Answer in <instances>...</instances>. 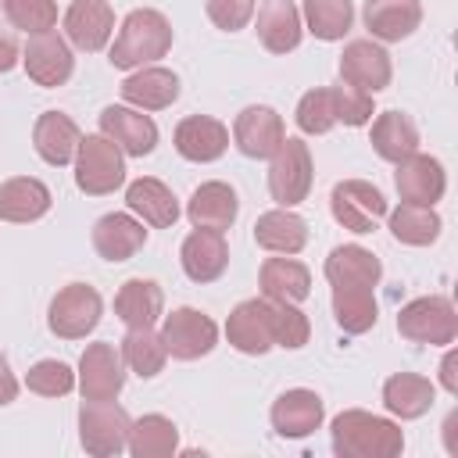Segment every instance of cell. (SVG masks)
Masks as SVG:
<instances>
[{"label": "cell", "mask_w": 458, "mask_h": 458, "mask_svg": "<svg viewBox=\"0 0 458 458\" xmlns=\"http://www.w3.org/2000/svg\"><path fill=\"white\" fill-rule=\"evenodd\" d=\"M329 444L336 458H397L404 451V433L386 415L344 408L329 422Z\"/></svg>", "instance_id": "obj_1"}, {"label": "cell", "mask_w": 458, "mask_h": 458, "mask_svg": "<svg viewBox=\"0 0 458 458\" xmlns=\"http://www.w3.org/2000/svg\"><path fill=\"white\" fill-rule=\"evenodd\" d=\"M172 21L157 7H136L122 18L114 39L107 43V61L111 68L136 72L143 64H157L172 50Z\"/></svg>", "instance_id": "obj_2"}, {"label": "cell", "mask_w": 458, "mask_h": 458, "mask_svg": "<svg viewBox=\"0 0 458 458\" xmlns=\"http://www.w3.org/2000/svg\"><path fill=\"white\" fill-rule=\"evenodd\" d=\"M75 186L86 197H107L125 182V154L104 132H86L75 150Z\"/></svg>", "instance_id": "obj_3"}, {"label": "cell", "mask_w": 458, "mask_h": 458, "mask_svg": "<svg viewBox=\"0 0 458 458\" xmlns=\"http://www.w3.org/2000/svg\"><path fill=\"white\" fill-rule=\"evenodd\" d=\"M397 333L411 344L451 347L458 336V311H454L451 297H444V293L415 297L397 311Z\"/></svg>", "instance_id": "obj_4"}, {"label": "cell", "mask_w": 458, "mask_h": 458, "mask_svg": "<svg viewBox=\"0 0 458 458\" xmlns=\"http://www.w3.org/2000/svg\"><path fill=\"white\" fill-rule=\"evenodd\" d=\"M315 182V161L301 136H286L279 150L268 157V193L279 208H297L308 200Z\"/></svg>", "instance_id": "obj_5"}, {"label": "cell", "mask_w": 458, "mask_h": 458, "mask_svg": "<svg viewBox=\"0 0 458 458\" xmlns=\"http://www.w3.org/2000/svg\"><path fill=\"white\" fill-rule=\"evenodd\" d=\"M132 415L118 401H82L79 404V444L93 458H114L129 444Z\"/></svg>", "instance_id": "obj_6"}, {"label": "cell", "mask_w": 458, "mask_h": 458, "mask_svg": "<svg viewBox=\"0 0 458 458\" xmlns=\"http://www.w3.org/2000/svg\"><path fill=\"white\" fill-rule=\"evenodd\" d=\"M329 215L354 236H369L386 218V197L369 179H340L329 190Z\"/></svg>", "instance_id": "obj_7"}, {"label": "cell", "mask_w": 458, "mask_h": 458, "mask_svg": "<svg viewBox=\"0 0 458 458\" xmlns=\"http://www.w3.org/2000/svg\"><path fill=\"white\" fill-rule=\"evenodd\" d=\"M104 315V297L89 283H68L54 293L47 308V326L61 340H82L100 326Z\"/></svg>", "instance_id": "obj_8"}, {"label": "cell", "mask_w": 458, "mask_h": 458, "mask_svg": "<svg viewBox=\"0 0 458 458\" xmlns=\"http://www.w3.org/2000/svg\"><path fill=\"white\" fill-rule=\"evenodd\" d=\"M161 344L175 361H197L215 351L218 326L200 308H175L161 318Z\"/></svg>", "instance_id": "obj_9"}, {"label": "cell", "mask_w": 458, "mask_h": 458, "mask_svg": "<svg viewBox=\"0 0 458 458\" xmlns=\"http://www.w3.org/2000/svg\"><path fill=\"white\" fill-rule=\"evenodd\" d=\"M21 64H25V75L43 86V89H57L72 79L75 72V54H72V43L64 39V32L57 29H47V32H36L25 39L21 47Z\"/></svg>", "instance_id": "obj_10"}, {"label": "cell", "mask_w": 458, "mask_h": 458, "mask_svg": "<svg viewBox=\"0 0 458 458\" xmlns=\"http://www.w3.org/2000/svg\"><path fill=\"white\" fill-rule=\"evenodd\" d=\"M125 361L122 351L107 340L86 344L82 358H79V372H75V386L82 394V401H114L125 386Z\"/></svg>", "instance_id": "obj_11"}, {"label": "cell", "mask_w": 458, "mask_h": 458, "mask_svg": "<svg viewBox=\"0 0 458 458\" xmlns=\"http://www.w3.org/2000/svg\"><path fill=\"white\" fill-rule=\"evenodd\" d=\"M61 32L72 43V50L97 54L114 36V7L107 0H72L61 18Z\"/></svg>", "instance_id": "obj_12"}, {"label": "cell", "mask_w": 458, "mask_h": 458, "mask_svg": "<svg viewBox=\"0 0 458 458\" xmlns=\"http://www.w3.org/2000/svg\"><path fill=\"white\" fill-rule=\"evenodd\" d=\"M100 132L118 143V150L125 157H147L154 147H157V122L140 111V107H129V104H107L100 111Z\"/></svg>", "instance_id": "obj_13"}, {"label": "cell", "mask_w": 458, "mask_h": 458, "mask_svg": "<svg viewBox=\"0 0 458 458\" xmlns=\"http://www.w3.org/2000/svg\"><path fill=\"white\" fill-rule=\"evenodd\" d=\"M268 419H272L276 437H283V440H304L315 429H322V422H326V401L315 390H308V386H293V390H283L272 401Z\"/></svg>", "instance_id": "obj_14"}, {"label": "cell", "mask_w": 458, "mask_h": 458, "mask_svg": "<svg viewBox=\"0 0 458 458\" xmlns=\"http://www.w3.org/2000/svg\"><path fill=\"white\" fill-rule=\"evenodd\" d=\"M286 140L283 114L268 104H250L233 118V143L243 157H272Z\"/></svg>", "instance_id": "obj_15"}, {"label": "cell", "mask_w": 458, "mask_h": 458, "mask_svg": "<svg viewBox=\"0 0 458 458\" xmlns=\"http://www.w3.org/2000/svg\"><path fill=\"white\" fill-rule=\"evenodd\" d=\"M225 340L240 354H250V358L268 354L276 347L268 297H247V301H240L229 311V318H225Z\"/></svg>", "instance_id": "obj_16"}, {"label": "cell", "mask_w": 458, "mask_h": 458, "mask_svg": "<svg viewBox=\"0 0 458 458\" xmlns=\"http://www.w3.org/2000/svg\"><path fill=\"white\" fill-rule=\"evenodd\" d=\"M394 79V61L386 54L383 43L376 39H351L340 54V82H351L365 93H379L386 89Z\"/></svg>", "instance_id": "obj_17"}, {"label": "cell", "mask_w": 458, "mask_h": 458, "mask_svg": "<svg viewBox=\"0 0 458 458\" xmlns=\"http://www.w3.org/2000/svg\"><path fill=\"white\" fill-rule=\"evenodd\" d=\"M394 186H397V197L408 200V204H426V208H437V200H444L447 193V172L444 165L433 157V154H408L404 161L394 165Z\"/></svg>", "instance_id": "obj_18"}, {"label": "cell", "mask_w": 458, "mask_h": 458, "mask_svg": "<svg viewBox=\"0 0 458 458\" xmlns=\"http://www.w3.org/2000/svg\"><path fill=\"white\" fill-rule=\"evenodd\" d=\"M172 143H175L179 157H186L193 165H211L229 150V125L211 114H186L175 125Z\"/></svg>", "instance_id": "obj_19"}, {"label": "cell", "mask_w": 458, "mask_h": 458, "mask_svg": "<svg viewBox=\"0 0 458 458\" xmlns=\"http://www.w3.org/2000/svg\"><path fill=\"white\" fill-rule=\"evenodd\" d=\"M93 250L104 261H129L143 250L147 243V225L132 215V211H107L93 222Z\"/></svg>", "instance_id": "obj_20"}, {"label": "cell", "mask_w": 458, "mask_h": 458, "mask_svg": "<svg viewBox=\"0 0 458 458\" xmlns=\"http://www.w3.org/2000/svg\"><path fill=\"white\" fill-rule=\"evenodd\" d=\"M179 265H182L186 279L197 283V286L222 279V272L229 268L225 233H218V229H193L182 240V247H179Z\"/></svg>", "instance_id": "obj_21"}, {"label": "cell", "mask_w": 458, "mask_h": 458, "mask_svg": "<svg viewBox=\"0 0 458 458\" xmlns=\"http://www.w3.org/2000/svg\"><path fill=\"white\" fill-rule=\"evenodd\" d=\"M125 208L150 229H172L182 215L179 197L172 193V186H165L154 175H140L125 186Z\"/></svg>", "instance_id": "obj_22"}, {"label": "cell", "mask_w": 458, "mask_h": 458, "mask_svg": "<svg viewBox=\"0 0 458 458\" xmlns=\"http://www.w3.org/2000/svg\"><path fill=\"white\" fill-rule=\"evenodd\" d=\"M254 32H258V43L268 54H290V50H297L301 39H304L301 7L293 0H261L258 18H254Z\"/></svg>", "instance_id": "obj_23"}, {"label": "cell", "mask_w": 458, "mask_h": 458, "mask_svg": "<svg viewBox=\"0 0 458 458\" xmlns=\"http://www.w3.org/2000/svg\"><path fill=\"white\" fill-rule=\"evenodd\" d=\"M236 215H240V197L222 179L200 182L190 193V200H186V218H190L193 229H218V233H225L236 222Z\"/></svg>", "instance_id": "obj_24"}, {"label": "cell", "mask_w": 458, "mask_h": 458, "mask_svg": "<svg viewBox=\"0 0 458 458\" xmlns=\"http://www.w3.org/2000/svg\"><path fill=\"white\" fill-rule=\"evenodd\" d=\"M361 18L369 29V39L401 43L422 25V4L419 0H365Z\"/></svg>", "instance_id": "obj_25"}, {"label": "cell", "mask_w": 458, "mask_h": 458, "mask_svg": "<svg viewBox=\"0 0 458 458\" xmlns=\"http://www.w3.org/2000/svg\"><path fill=\"white\" fill-rule=\"evenodd\" d=\"M122 100L129 107H140V111H165L179 100V75L172 68H161V64H143V68L125 75Z\"/></svg>", "instance_id": "obj_26"}, {"label": "cell", "mask_w": 458, "mask_h": 458, "mask_svg": "<svg viewBox=\"0 0 458 458\" xmlns=\"http://www.w3.org/2000/svg\"><path fill=\"white\" fill-rule=\"evenodd\" d=\"M79 140H82V129L64 111H43L36 118V125H32V147H36V154L50 168L72 165L75 161V150H79Z\"/></svg>", "instance_id": "obj_27"}, {"label": "cell", "mask_w": 458, "mask_h": 458, "mask_svg": "<svg viewBox=\"0 0 458 458\" xmlns=\"http://www.w3.org/2000/svg\"><path fill=\"white\" fill-rule=\"evenodd\" d=\"M54 204V193L43 179L36 175H14L0 182V222L29 225L39 222Z\"/></svg>", "instance_id": "obj_28"}, {"label": "cell", "mask_w": 458, "mask_h": 458, "mask_svg": "<svg viewBox=\"0 0 458 458\" xmlns=\"http://www.w3.org/2000/svg\"><path fill=\"white\" fill-rule=\"evenodd\" d=\"M258 286H261V297H268V301L301 304V301H308V293H311V272H308V265L297 261L293 254H276V258H265V261H261Z\"/></svg>", "instance_id": "obj_29"}, {"label": "cell", "mask_w": 458, "mask_h": 458, "mask_svg": "<svg viewBox=\"0 0 458 458\" xmlns=\"http://www.w3.org/2000/svg\"><path fill=\"white\" fill-rule=\"evenodd\" d=\"M161 315H165V290H161V283L136 276V279H125L118 286V293H114V318L125 329L154 326Z\"/></svg>", "instance_id": "obj_30"}, {"label": "cell", "mask_w": 458, "mask_h": 458, "mask_svg": "<svg viewBox=\"0 0 458 458\" xmlns=\"http://www.w3.org/2000/svg\"><path fill=\"white\" fill-rule=\"evenodd\" d=\"M433 401H437V383H429L419 372H394L383 383V408L401 422L422 419L433 408Z\"/></svg>", "instance_id": "obj_31"}, {"label": "cell", "mask_w": 458, "mask_h": 458, "mask_svg": "<svg viewBox=\"0 0 458 458\" xmlns=\"http://www.w3.org/2000/svg\"><path fill=\"white\" fill-rule=\"evenodd\" d=\"M254 243L268 254H301L308 247V222L293 208H272L258 215Z\"/></svg>", "instance_id": "obj_32"}, {"label": "cell", "mask_w": 458, "mask_h": 458, "mask_svg": "<svg viewBox=\"0 0 458 458\" xmlns=\"http://www.w3.org/2000/svg\"><path fill=\"white\" fill-rule=\"evenodd\" d=\"M329 286L336 283H354V286H379L383 279V261L361 247V243H340L326 254V265H322Z\"/></svg>", "instance_id": "obj_33"}, {"label": "cell", "mask_w": 458, "mask_h": 458, "mask_svg": "<svg viewBox=\"0 0 458 458\" xmlns=\"http://www.w3.org/2000/svg\"><path fill=\"white\" fill-rule=\"evenodd\" d=\"M333 318L347 336H361L379 322V304H376V286H354V283H336L333 286Z\"/></svg>", "instance_id": "obj_34"}, {"label": "cell", "mask_w": 458, "mask_h": 458, "mask_svg": "<svg viewBox=\"0 0 458 458\" xmlns=\"http://www.w3.org/2000/svg\"><path fill=\"white\" fill-rule=\"evenodd\" d=\"M125 451L132 458H172L179 451V426L161 415V411H150V415H140L132 419L129 426V444Z\"/></svg>", "instance_id": "obj_35"}, {"label": "cell", "mask_w": 458, "mask_h": 458, "mask_svg": "<svg viewBox=\"0 0 458 458\" xmlns=\"http://www.w3.org/2000/svg\"><path fill=\"white\" fill-rule=\"evenodd\" d=\"M369 143H372V150H376L383 161L397 165V161H404L408 154L419 150V129H415V122H411L404 111H383V114L372 118V136H369Z\"/></svg>", "instance_id": "obj_36"}, {"label": "cell", "mask_w": 458, "mask_h": 458, "mask_svg": "<svg viewBox=\"0 0 458 458\" xmlns=\"http://www.w3.org/2000/svg\"><path fill=\"white\" fill-rule=\"evenodd\" d=\"M386 218H390L394 240L404 243V247H429V243H437L440 233H444V222H440L437 208H426V204H408V200H401L394 211H386Z\"/></svg>", "instance_id": "obj_37"}, {"label": "cell", "mask_w": 458, "mask_h": 458, "mask_svg": "<svg viewBox=\"0 0 458 458\" xmlns=\"http://www.w3.org/2000/svg\"><path fill=\"white\" fill-rule=\"evenodd\" d=\"M118 351H122L125 369L136 372L140 379H154V376L165 369V361H168V351H165V344H161V333H154V326L125 329Z\"/></svg>", "instance_id": "obj_38"}, {"label": "cell", "mask_w": 458, "mask_h": 458, "mask_svg": "<svg viewBox=\"0 0 458 458\" xmlns=\"http://www.w3.org/2000/svg\"><path fill=\"white\" fill-rule=\"evenodd\" d=\"M304 32H311L322 43H336L354 25V4L351 0H304L301 4Z\"/></svg>", "instance_id": "obj_39"}, {"label": "cell", "mask_w": 458, "mask_h": 458, "mask_svg": "<svg viewBox=\"0 0 458 458\" xmlns=\"http://www.w3.org/2000/svg\"><path fill=\"white\" fill-rule=\"evenodd\" d=\"M293 122L304 136H326L336 125V111H333V89L329 86H315L297 100Z\"/></svg>", "instance_id": "obj_40"}, {"label": "cell", "mask_w": 458, "mask_h": 458, "mask_svg": "<svg viewBox=\"0 0 458 458\" xmlns=\"http://www.w3.org/2000/svg\"><path fill=\"white\" fill-rule=\"evenodd\" d=\"M268 311H272V336H276V347H286V351H301L308 340H311V322L308 315L290 304V301H268Z\"/></svg>", "instance_id": "obj_41"}, {"label": "cell", "mask_w": 458, "mask_h": 458, "mask_svg": "<svg viewBox=\"0 0 458 458\" xmlns=\"http://www.w3.org/2000/svg\"><path fill=\"white\" fill-rule=\"evenodd\" d=\"M25 386L39 397H68L75 390V369L61 358H43L25 372Z\"/></svg>", "instance_id": "obj_42"}, {"label": "cell", "mask_w": 458, "mask_h": 458, "mask_svg": "<svg viewBox=\"0 0 458 458\" xmlns=\"http://www.w3.org/2000/svg\"><path fill=\"white\" fill-rule=\"evenodd\" d=\"M11 29H21L25 36L57 29V0H0Z\"/></svg>", "instance_id": "obj_43"}, {"label": "cell", "mask_w": 458, "mask_h": 458, "mask_svg": "<svg viewBox=\"0 0 458 458\" xmlns=\"http://www.w3.org/2000/svg\"><path fill=\"white\" fill-rule=\"evenodd\" d=\"M333 89V111H336V125H369L372 122V93L351 86V82H336Z\"/></svg>", "instance_id": "obj_44"}, {"label": "cell", "mask_w": 458, "mask_h": 458, "mask_svg": "<svg viewBox=\"0 0 458 458\" xmlns=\"http://www.w3.org/2000/svg\"><path fill=\"white\" fill-rule=\"evenodd\" d=\"M204 11L215 29L222 32H240L254 18V0H204Z\"/></svg>", "instance_id": "obj_45"}, {"label": "cell", "mask_w": 458, "mask_h": 458, "mask_svg": "<svg viewBox=\"0 0 458 458\" xmlns=\"http://www.w3.org/2000/svg\"><path fill=\"white\" fill-rule=\"evenodd\" d=\"M440 386L458 397V351H454V347L440 358Z\"/></svg>", "instance_id": "obj_46"}, {"label": "cell", "mask_w": 458, "mask_h": 458, "mask_svg": "<svg viewBox=\"0 0 458 458\" xmlns=\"http://www.w3.org/2000/svg\"><path fill=\"white\" fill-rule=\"evenodd\" d=\"M21 61V50H18V39L7 32V29H0V75H7L14 64Z\"/></svg>", "instance_id": "obj_47"}, {"label": "cell", "mask_w": 458, "mask_h": 458, "mask_svg": "<svg viewBox=\"0 0 458 458\" xmlns=\"http://www.w3.org/2000/svg\"><path fill=\"white\" fill-rule=\"evenodd\" d=\"M18 397V376L11 372V361L0 354V408H7Z\"/></svg>", "instance_id": "obj_48"}, {"label": "cell", "mask_w": 458, "mask_h": 458, "mask_svg": "<svg viewBox=\"0 0 458 458\" xmlns=\"http://www.w3.org/2000/svg\"><path fill=\"white\" fill-rule=\"evenodd\" d=\"M440 437H444V451H447L451 458H458V408L447 411V419H444V426H440Z\"/></svg>", "instance_id": "obj_49"}]
</instances>
